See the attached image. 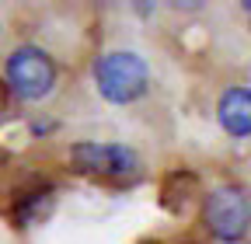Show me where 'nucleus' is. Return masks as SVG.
Returning a JSON list of instances; mask_svg holds the SVG:
<instances>
[{
  "label": "nucleus",
  "mask_w": 251,
  "mask_h": 244,
  "mask_svg": "<svg viewBox=\"0 0 251 244\" xmlns=\"http://www.w3.org/2000/svg\"><path fill=\"white\" fill-rule=\"evenodd\" d=\"M147 63L143 56L129 52V49H115L105 52L98 63H94V84H98L101 98L112 105H129L136 98H143L147 91Z\"/></svg>",
  "instance_id": "nucleus-1"
},
{
  "label": "nucleus",
  "mask_w": 251,
  "mask_h": 244,
  "mask_svg": "<svg viewBox=\"0 0 251 244\" xmlns=\"http://www.w3.org/2000/svg\"><path fill=\"white\" fill-rule=\"evenodd\" d=\"M7 84L18 98L25 101H39L46 98L52 84H56V63L35 46H21L7 59Z\"/></svg>",
  "instance_id": "nucleus-3"
},
{
  "label": "nucleus",
  "mask_w": 251,
  "mask_h": 244,
  "mask_svg": "<svg viewBox=\"0 0 251 244\" xmlns=\"http://www.w3.org/2000/svg\"><path fill=\"white\" fill-rule=\"evenodd\" d=\"M74 168L77 171H91V174H105V178H122L136 171V154L129 146L119 143H77L70 150Z\"/></svg>",
  "instance_id": "nucleus-4"
},
{
  "label": "nucleus",
  "mask_w": 251,
  "mask_h": 244,
  "mask_svg": "<svg viewBox=\"0 0 251 244\" xmlns=\"http://www.w3.org/2000/svg\"><path fill=\"white\" fill-rule=\"evenodd\" d=\"M216 119L230 136H251V91L248 87H230L220 95Z\"/></svg>",
  "instance_id": "nucleus-5"
},
{
  "label": "nucleus",
  "mask_w": 251,
  "mask_h": 244,
  "mask_svg": "<svg viewBox=\"0 0 251 244\" xmlns=\"http://www.w3.org/2000/svg\"><path fill=\"white\" fill-rule=\"evenodd\" d=\"M202 217H206V227L213 230V237L241 241L251 230V195L237 185H224V189L209 192Z\"/></svg>",
  "instance_id": "nucleus-2"
}]
</instances>
